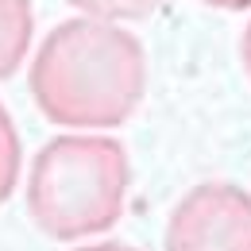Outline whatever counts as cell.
Returning <instances> with one entry per match:
<instances>
[{
  "label": "cell",
  "instance_id": "cell-1",
  "mask_svg": "<svg viewBox=\"0 0 251 251\" xmlns=\"http://www.w3.org/2000/svg\"><path fill=\"white\" fill-rule=\"evenodd\" d=\"M27 85L50 124L77 131L120 127L143 104L147 50L112 20L74 16L39 43Z\"/></svg>",
  "mask_w": 251,
  "mask_h": 251
},
{
  "label": "cell",
  "instance_id": "cell-2",
  "mask_svg": "<svg viewBox=\"0 0 251 251\" xmlns=\"http://www.w3.org/2000/svg\"><path fill=\"white\" fill-rule=\"evenodd\" d=\"M131 158L112 135H54L27 170V213L47 240L77 244L116 228L127 205Z\"/></svg>",
  "mask_w": 251,
  "mask_h": 251
},
{
  "label": "cell",
  "instance_id": "cell-3",
  "mask_svg": "<svg viewBox=\"0 0 251 251\" xmlns=\"http://www.w3.org/2000/svg\"><path fill=\"white\" fill-rule=\"evenodd\" d=\"M162 251H251V193L201 182L170 209Z\"/></svg>",
  "mask_w": 251,
  "mask_h": 251
},
{
  "label": "cell",
  "instance_id": "cell-4",
  "mask_svg": "<svg viewBox=\"0 0 251 251\" xmlns=\"http://www.w3.org/2000/svg\"><path fill=\"white\" fill-rule=\"evenodd\" d=\"M31 35H35L31 0H0V81L24 66L27 50H31Z\"/></svg>",
  "mask_w": 251,
  "mask_h": 251
},
{
  "label": "cell",
  "instance_id": "cell-5",
  "mask_svg": "<svg viewBox=\"0 0 251 251\" xmlns=\"http://www.w3.org/2000/svg\"><path fill=\"white\" fill-rule=\"evenodd\" d=\"M20 162H24V151H20V131H16L12 112L0 104V205L16 193V182H20Z\"/></svg>",
  "mask_w": 251,
  "mask_h": 251
},
{
  "label": "cell",
  "instance_id": "cell-6",
  "mask_svg": "<svg viewBox=\"0 0 251 251\" xmlns=\"http://www.w3.org/2000/svg\"><path fill=\"white\" fill-rule=\"evenodd\" d=\"M66 4H74L81 16H97V20L120 24V20H147L162 0H66Z\"/></svg>",
  "mask_w": 251,
  "mask_h": 251
},
{
  "label": "cell",
  "instance_id": "cell-7",
  "mask_svg": "<svg viewBox=\"0 0 251 251\" xmlns=\"http://www.w3.org/2000/svg\"><path fill=\"white\" fill-rule=\"evenodd\" d=\"M74 251H139V248L116 244V240H97V244H81V248H74Z\"/></svg>",
  "mask_w": 251,
  "mask_h": 251
},
{
  "label": "cell",
  "instance_id": "cell-8",
  "mask_svg": "<svg viewBox=\"0 0 251 251\" xmlns=\"http://www.w3.org/2000/svg\"><path fill=\"white\" fill-rule=\"evenodd\" d=\"M201 4H209V8H224V12H244V8H251V0H201Z\"/></svg>",
  "mask_w": 251,
  "mask_h": 251
},
{
  "label": "cell",
  "instance_id": "cell-9",
  "mask_svg": "<svg viewBox=\"0 0 251 251\" xmlns=\"http://www.w3.org/2000/svg\"><path fill=\"white\" fill-rule=\"evenodd\" d=\"M240 58H244V70H248V77H251V24H248V31H244V43H240Z\"/></svg>",
  "mask_w": 251,
  "mask_h": 251
}]
</instances>
